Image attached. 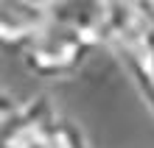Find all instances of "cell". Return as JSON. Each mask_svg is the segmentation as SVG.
Wrapping results in <instances>:
<instances>
[{
  "instance_id": "3957f363",
  "label": "cell",
  "mask_w": 154,
  "mask_h": 148,
  "mask_svg": "<svg viewBox=\"0 0 154 148\" xmlns=\"http://www.w3.org/2000/svg\"><path fill=\"white\" fill-rule=\"evenodd\" d=\"M62 115L48 95H34L17 104L11 117L0 126V148H51Z\"/></svg>"
},
{
  "instance_id": "52a82bcc",
  "label": "cell",
  "mask_w": 154,
  "mask_h": 148,
  "mask_svg": "<svg viewBox=\"0 0 154 148\" xmlns=\"http://www.w3.org/2000/svg\"><path fill=\"white\" fill-rule=\"evenodd\" d=\"M17 109V101L11 98V92H8L3 84H0V126L6 123L8 117H11V112Z\"/></svg>"
},
{
  "instance_id": "7a4b0ae2",
  "label": "cell",
  "mask_w": 154,
  "mask_h": 148,
  "mask_svg": "<svg viewBox=\"0 0 154 148\" xmlns=\"http://www.w3.org/2000/svg\"><path fill=\"white\" fill-rule=\"evenodd\" d=\"M95 48L98 45L84 39L73 28H65V25L48 20L45 28L25 45V50L20 56H23V67L34 78L67 81L84 70V64L93 56Z\"/></svg>"
},
{
  "instance_id": "8992f818",
  "label": "cell",
  "mask_w": 154,
  "mask_h": 148,
  "mask_svg": "<svg viewBox=\"0 0 154 148\" xmlns=\"http://www.w3.org/2000/svg\"><path fill=\"white\" fill-rule=\"evenodd\" d=\"M51 148H90V143H87V134H84V128H81L79 123L62 117L59 126H56V134H53V145Z\"/></svg>"
},
{
  "instance_id": "5b68a950",
  "label": "cell",
  "mask_w": 154,
  "mask_h": 148,
  "mask_svg": "<svg viewBox=\"0 0 154 148\" xmlns=\"http://www.w3.org/2000/svg\"><path fill=\"white\" fill-rule=\"evenodd\" d=\"M48 23V0H0V50L23 53Z\"/></svg>"
},
{
  "instance_id": "277c9868",
  "label": "cell",
  "mask_w": 154,
  "mask_h": 148,
  "mask_svg": "<svg viewBox=\"0 0 154 148\" xmlns=\"http://www.w3.org/2000/svg\"><path fill=\"white\" fill-rule=\"evenodd\" d=\"M115 0H48V20L73 28L93 45L106 42Z\"/></svg>"
},
{
  "instance_id": "6da1fadb",
  "label": "cell",
  "mask_w": 154,
  "mask_h": 148,
  "mask_svg": "<svg viewBox=\"0 0 154 148\" xmlns=\"http://www.w3.org/2000/svg\"><path fill=\"white\" fill-rule=\"evenodd\" d=\"M104 48L154 117V0H115Z\"/></svg>"
}]
</instances>
